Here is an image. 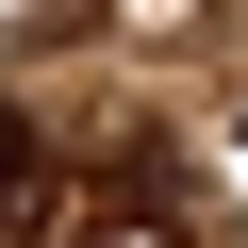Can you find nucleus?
Instances as JSON below:
<instances>
[{
    "label": "nucleus",
    "mask_w": 248,
    "mask_h": 248,
    "mask_svg": "<svg viewBox=\"0 0 248 248\" xmlns=\"http://www.w3.org/2000/svg\"><path fill=\"white\" fill-rule=\"evenodd\" d=\"M17 199H33V133L0 116V215H17Z\"/></svg>",
    "instance_id": "2"
},
{
    "label": "nucleus",
    "mask_w": 248,
    "mask_h": 248,
    "mask_svg": "<svg viewBox=\"0 0 248 248\" xmlns=\"http://www.w3.org/2000/svg\"><path fill=\"white\" fill-rule=\"evenodd\" d=\"M33 248H182V182H166L149 149H116V166H83L66 199H33Z\"/></svg>",
    "instance_id": "1"
}]
</instances>
